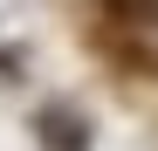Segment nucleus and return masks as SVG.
Listing matches in <instances>:
<instances>
[{
    "label": "nucleus",
    "mask_w": 158,
    "mask_h": 151,
    "mask_svg": "<svg viewBox=\"0 0 158 151\" xmlns=\"http://www.w3.org/2000/svg\"><path fill=\"white\" fill-rule=\"evenodd\" d=\"M96 55L131 83H158V28H144V21H103Z\"/></svg>",
    "instance_id": "obj_1"
},
{
    "label": "nucleus",
    "mask_w": 158,
    "mask_h": 151,
    "mask_svg": "<svg viewBox=\"0 0 158 151\" xmlns=\"http://www.w3.org/2000/svg\"><path fill=\"white\" fill-rule=\"evenodd\" d=\"M103 14H110V21H144V28H158V0H103Z\"/></svg>",
    "instance_id": "obj_2"
},
{
    "label": "nucleus",
    "mask_w": 158,
    "mask_h": 151,
    "mask_svg": "<svg viewBox=\"0 0 158 151\" xmlns=\"http://www.w3.org/2000/svg\"><path fill=\"white\" fill-rule=\"evenodd\" d=\"M41 144H62V151H83V137H76L69 117H41Z\"/></svg>",
    "instance_id": "obj_3"
}]
</instances>
